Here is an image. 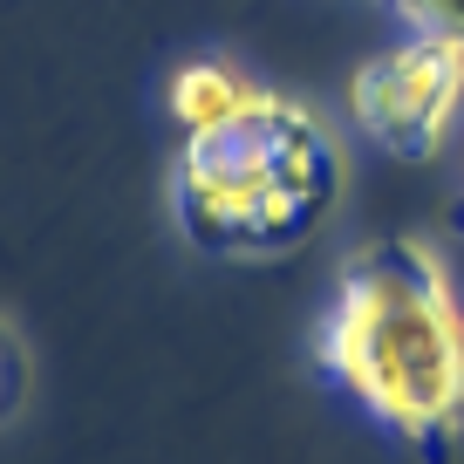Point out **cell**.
<instances>
[{
    "label": "cell",
    "mask_w": 464,
    "mask_h": 464,
    "mask_svg": "<svg viewBox=\"0 0 464 464\" xmlns=\"http://www.w3.org/2000/svg\"><path fill=\"white\" fill-rule=\"evenodd\" d=\"M321 369L403 444H464V301L423 239H376L342 266Z\"/></svg>",
    "instance_id": "6da1fadb"
},
{
    "label": "cell",
    "mask_w": 464,
    "mask_h": 464,
    "mask_svg": "<svg viewBox=\"0 0 464 464\" xmlns=\"http://www.w3.org/2000/svg\"><path fill=\"white\" fill-rule=\"evenodd\" d=\"M342 158L334 137L307 110L274 102L253 130L232 137H185L171 178V205L191 246L205 253H280L334 205Z\"/></svg>",
    "instance_id": "7a4b0ae2"
},
{
    "label": "cell",
    "mask_w": 464,
    "mask_h": 464,
    "mask_svg": "<svg viewBox=\"0 0 464 464\" xmlns=\"http://www.w3.org/2000/svg\"><path fill=\"white\" fill-rule=\"evenodd\" d=\"M348 116L396 158H430L464 116V48L410 34L348 75Z\"/></svg>",
    "instance_id": "3957f363"
},
{
    "label": "cell",
    "mask_w": 464,
    "mask_h": 464,
    "mask_svg": "<svg viewBox=\"0 0 464 464\" xmlns=\"http://www.w3.org/2000/svg\"><path fill=\"white\" fill-rule=\"evenodd\" d=\"M171 116L185 137H232V130H253L266 110H274V89H260L239 62L226 55H205V62H185V69L171 75Z\"/></svg>",
    "instance_id": "277c9868"
},
{
    "label": "cell",
    "mask_w": 464,
    "mask_h": 464,
    "mask_svg": "<svg viewBox=\"0 0 464 464\" xmlns=\"http://www.w3.org/2000/svg\"><path fill=\"white\" fill-rule=\"evenodd\" d=\"M21 403H28V348H21V334L0 321V430L21 417Z\"/></svg>",
    "instance_id": "5b68a950"
},
{
    "label": "cell",
    "mask_w": 464,
    "mask_h": 464,
    "mask_svg": "<svg viewBox=\"0 0 464 464\" xmlns=\"http://www.w3.org/2000/svg\"><path fill=\"white\" fill-rule=\"evenodd\" d=\"M390 7H403L417 34H444L464 48V0H390Z\"/></svg>",
    "instance_id": "8992f818"
}]
</instances>
